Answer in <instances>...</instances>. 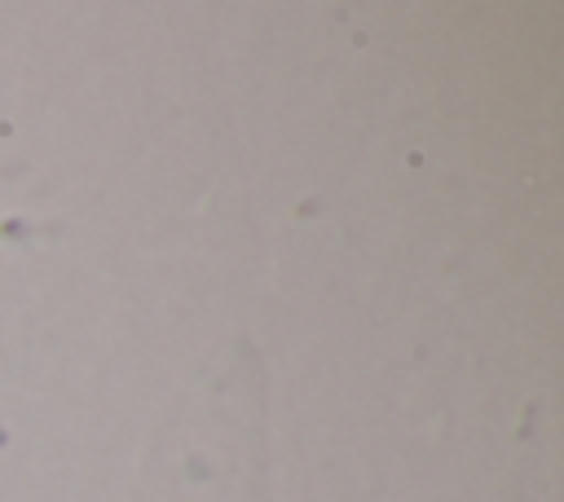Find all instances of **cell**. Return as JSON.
<instances>
[]
</instances>
